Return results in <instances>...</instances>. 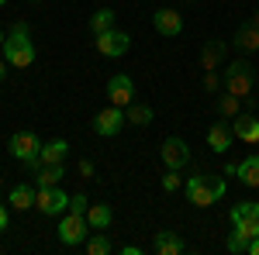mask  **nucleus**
<instances>
[{
	"label": "nucleus",
	"mask_w": 259,
	"mask_h": 255,
	"mask_svg": "<svg viewBox=\"0 0 259 255\" xmlns=\"http://www.w3.org/2000/svg\"><path fill=\"white\" fill-rule=\"evenodd\" d=\"M35 56L38 52H35V41H31V28L24 21H18L11 28L7 41H4V59H7V66H14V69H28L35 62Z\"/></svg>",
	"instance_id": "1"
},
{
	"label": "nucleus",
	"mask_w": 259,
	"mask_h": 255,
	"mask_svg": "<svg viewBox=\"0 0 259 255\" xmlns=\"http://www.w3.org/2000/svg\"><path fill=\"white\" fill-rule=\"evenodd\" d=\"M225 93H235L239 100L256 93V66L249 59L225 62Z\"/></svg>",
	"instance_id": "2"
},
{
	"label": "nucleus",
	"mask_w": 259,
	"mask_h": 255,
	"mask_svg": "<svg viewBox=\"0 0 259 255\" xmlns=\"http://www.w3.org/2000/svg\"><path fill=\"white\" fill-rule=\"evenodd\" d=\"M187 200L194 203V207H211V203H218L221 196H225V179L221 176H204V173H197V176L187 179Z\"/></svg>",
	"instance_id": "3"
},
{
	"label": "nucleus",
	"mask_w": 259,
	"mask_h": 255,
	"mask_svg": "<svg viewBox=\"0 0 259 255\" xmlns=\"http://www.w3.org/2000/svg\"><path fill=\"white\" fill-rule=\"evenodd\" d=\"M45 141H38L35 131H14L11 141H7V148H11V156L21 159L24 166H31V169H38V152Z\"/></svg>",
	"instance_id": "4"
},
{
	"label": "nucleus",
	"mask_w": 259,
	"mask_h": 255,
	"mask_svg": "<svg viewBox=\"0 0 259 255\" xmlns=\"http://www.w3.org/2000/svg\"><path fill=\"white\" fill-rule=\"evenodd\" d=\"M94 228H90V221H87V214H76V211H66L59 221V241L62 245H83L87 241V235H90Z\"/></svg>",
	"instance_id": "5"
},
{
	"label": "nucleus",
	"mask_w": 259,
	"mask_h": 255,
	"mask_svg": "<svg viewBox=\"0 0 259 255\" xmlns=\"http://www.w3.org/2000/svg\"><path fill=\"white\" fill-rule=\"evenodd\" d=\"M232 228L242 231L245 238H256L259 235V203L252 200H242L232 207Z\"/></svg>",
	"instance_id": "6"
},
{
	"label": "nucleus",
	"mask_w": 259,
	"mask_h": 255,
	"mask_svg": "<svg viewBox=\"0 0 259 255\" xmlns=\"http://www.w3.org/2000/svg\"><path fill=\"white\" fill-rule=\"evenodd\" d=\"M94 48H97L100 56H107V59H118V56H124L132 48V38L124 31H118V28H107V31L94 35Z\"/></svg>",
	"instance_id": "7"
},
{
	"label": "nucleus",
	"mask_w": 259,
	"mask_h": 255,
	"mask_svg": "<svg viewBox=\"0 0 259 255\" xmlns=\"http://www.w3.org/2000/svg\"><path fill=\"white\" fill-rule=\"evenodd\" d=\"M35 207H38L41 214H49V217L66 214V211H69V196H66V190H59V186H38Z\"/></svg>",
	"instance_id": "8"
},
{
	"label": "nucleus",
	"mask_w": 259,
	"mask_h": 255,
	"mask_svg": "<svg viewBox=\"0 0 259 255\" xmlns=\"http://www.w3.org/2000/svg\"><path fill=\"white\" fill-rule=\"evenodd\" d=\"M121 124H128V118H124V107H107V111H100L97 118H94V131H97L100 138H114L121 131Z\"/></svg>",
	"instance_id": "9"
},
{
	"label": "nucleus",
	"mask_w": 259,
	"mask_h": 255,
	"mask_svg": "<svg viewBox=\"0 0 259 255\" xmlns=\"http://www.w3.org/2000/svg\"><path fill=\"white\" fill-rule=\"evenodd\" d=\"M107 100H111L114 107H128V104L135 100V83H132V76L118 73V76L107 79Z\"/></svg>",
	"instance_id": "10"
},
{
	"label": "nucleus",
	"mask_w": 259,
	"mask_h": 255,
	"mask_svg": "<svg viewBox=\"0 0 259 255\" xmlns=\"http://www.w3.org/2000/svg\"><path fill=\"white\" fill-rule=\"evenodd\" d=\"M159 156H162V162H166V169H183V166L190 162V148H187L183 138H166Z\"/></svg>",
	"instance_id": "11"
},
{
	"label": "nucleus",
	"mask_w": 259,
	"mask_h": 255,
	"mask_svg": "<svg viewBox=\"0 0 259 255\" xmlns=\"http://www.w3.org/2000/svg\"><path fill=\"white\" fill-rule=\"evenodd\" d=\"M152 24H156V31H159V35L177 38L180 31H183V14H180V11H173V7H162V11H156Z\"/></svg>",
	"instance_id": "12"
},
{
	"label": "nucleus",
	"mask_w": 259,
	"mask_h": 255,
	"mask_svg": "<svg viewBox=\"0 0 259 255\" xmlns=\"http://www.w3.org/2000/svg\"><path fill=\"white\" fill-rule=\"evenodd\" d=\"M232 131H235V138H242L245 145H259V118H252V114L232 118Z\"/></svg>",
	"instance_id": "13"
},
{
	"label": "nucleus",
	"mask_w": 259,
	"mask_h": 255,
	"mask_svg": "<svg viewBox=\"0 0 259 255\" xmlns=\"http://www.w3.org/2000/svg\"><path fill=\"white\" fill-rule=\"evenodd\" d=\"M232 138H235V131H232L228 121H218V124L207 128V145H211V152H228V148H232Z\"/></svg>",
	"instance_id": "14"
},
{
	"label": "nucleus",
	"mask_w": 259,
	"mask_h": 255,
	"mask_svg": "<svg viewBox=\"0 0 259 255\" xmlns=\"http://www.w3.org/2000/svg\"><path fill=\"white\" fill-rule=\"evenodd\" d=\"M225 56H228V45L225 41H204V48H200V66L204 69H218V66H225Z\"/></svg>",
	"instance_id": "15"
},
{
	"label": "nucleus",
	"mask_w": 259,
	"mask_h": 255,
	"mask_svg": "<svg viewBox=\"0 0 259 255\" xmlns=\"http://www.w3.org/2000/svg\"><path fill=\"white\" fill-rule=\"evenodd\" d=\"M69 156V141H62V138H52V141H45L38 152V166H52V162H66Z\"/></svg>",
	"instance_id": "16"
},
{
	"label": "nucleus",
	"mask_w": 259,
	"mask_h": 255,
	"mask_svg": "<svg viewBox=\"0 0 259 255\" xmlns=\"http://www.w3.org/2000/svg\"><path fill=\"white\" fill-rule=\"evenodd\" d=\"M152 248H156L159 255H180V252H183V238H180L177 231H156Z\"/></svg>",
	"instance_id": "17"
},
{
	"label": "nucleus",
	"mask_w": 259,
	"mask_h": 255,
	"mask_svg": "<svg viewBox=\"0 0 259 255\" xmlns=\"http://www.w3.org/2000/svg\"><path fill=\"white\" fill-rule=\"evenodd\" d=\"M232 41L239 45L242 52H259V28L249 21V24H242L239 31H235V38H232Z\"/></svg>",
	"instance_id": "18"
},
{
	"label": "nucleus",
	"mask_w": 259,
	"mask_h": 255,
	"mask_svg": "<svg viewBox=\"0 0 259 255\" xmlns=\"http://www.w3.org/2000/svg\"><path fill=\"white\" fill-rule=\"evenodd\" d=\"M124 118H128V124H139V128H145V124H152L156 111H152L149 104H139V100H132V104L124 107Z\"/></svg>",
	"instance_id": "19"
},
{
	"label": "nucleus",
	"mask_w": 259,
	"mask_h": 255,
	"mask_svg": "<svg viewBox=\"0 0 259 255\" xmlns=\"http://www.w3.org/2000/svg\"><path fill=\"white\" fill-rule=\"evenodd\" d=\"M35 196H38V190H35V186L18 183V186L11 190V207H14V211H28V207H35Z\"/></svg>",
	"instance_id": "20"
},
{
	"label": "nucleus",
	"mask_w": 259,
	"mask_h": 255,
	"mask_svg": "<svg viewBox=\"0 0 259 255\" xmlns=\"http://www.w3.org/2000/svg\"><path fill=\"white\" fill-rule=\"evenodd\" d=\"M87 221H90V228H94V231H104V228H111L114 214H111V207H107V203H90V207H87Z\"/></svg>",
	"instance_id": "21"
},
{
	"label": "nucleus",
	"mask_w": 259,
	"mask_h": 255,
	"mask_svg": "<svg viewBox=\"0 0 259 255\" xmlns=\"http://www.w3.org/2000/svg\"><path fill=\"white\" fill-rule=\"evenodd\" d=\"M235 176L245 183V186H259V156H249L245 162H239V169H235Z\"/></svg>",
	"instance_id": "22"
},
{
	"label": "nucleus",
	"mask_w": 259,
	"mask_h": 255,
	"mask_svg": "<svg viewBox=\"0 0 259 255\" xmlns=\"http://www.w3.org/2000/svg\"><path fill=\"white\" fill-rule=\"evenodd\" d=\"M35 173H38V186H59V179L66 176L62 162H52V166H38Z\"/></svg>",
	"instance_id": "23"
},
{
	"label": "nucleus",
	"mask_w": 259,
	"mask_h": 255,
	"mask_svg": "<svg viewBox=\"0 0 259 255\" xmlns=\"http://www.w3.org/2000/svg\"><path fill=\"white\" fill-rule=\"evenodd\" d=\"M107 28H114V11H111V7L94 11V14H90V31L100 35V31H107Z\"/></svg>",
	"instance_id": "24"
},
{
	"label": "nucleus",
	"mask_w": 259,
	"mask_h": 255,
	"mask_svg": "<svg viewBox=\"0 0 259 255\" xmlns=\"http://www.w3.org/2000/svg\"><path fill=\"white\" fill-rule=\"evenodd\" d=\"M218 114H221V118H228V121L239 118V114H242V100L235 97V93H221V100H218Z\"/></svg>",
	"instance_id": "25"
},
{
	"label": "nucleus",
	"mask_w": 259,
	"mask_h": 255,
	"mask_svg": "<svg viewBox=\"0 0 259 255\" xmlns=\"http://www.w3.org/2000/svg\"><path fill=\"white\" fill-rule=\"evenodd\" d=\"M111 248H114V241H111L107 235H94V238H87V252H90V255H107Z\"/></svg>",
	"instance_id": "26"
},
{
	"label": "nucleus",
	"mask_w": 259,
	"mask_h": 255,
	"mask_svg": "<svg viewBox=\"0 0 259 255\" xmlns=\"http://www.w3.org/2000/svg\"><path fill=\"white\" fill-rule=\"evenodd\" d=\"M245 248H249V238L242 235V231H235V228H232V235H228V252L239 255V252H245Z\"/></svg>",
	"instance_id": "27"
},
{
	"label": "nucleus",
	"mask_w": 259,
	"mask_h": 255,
	"mask_svg": "<svg viewBox=\"0 0 259 255\" xmlns=\"http://www.w3.org/2000/svg\"><path fill=\"white\" fill-rule=\"evenodd\" d=\"M162 190H166V193H177V190H180V169H166V176H162Z\"/></svg>",
	"instance_id": "28"
},
{
	"label": "nucleus",
	"mask_w": 259,
	"mask_h": 255,
	"mask_svg": "<svg viewBox=\"0 0 259 255\" xmlns=\"http://www.w3.org/2000/svg\"><path fill=\"white\" fill-rule=\"evenodd\" d=\"M87 207H90L87 193H73V196H69V211H76V214H87Z\"/></svg>",
	"instance_id": "29"
},
{
	"label": "nucleus",
	"mask_w": 259,
	"mask_h": 255,
	"mask_svg": "<svg viewBox=\"0 0 259 255\" xmlns=\"http://www.w3.org/2000/svg\"><path fill=\"white\" fill-rule=\"evenodd\" d=\"M218 86H221L218 73H214V69H204V90H207V93H214Z\"/></svg>",
	"instance_id": "30"
},
{
	"label": "nucleus",
	"mask_w": 259,
	"mask_h": 255,
	"mask_svg": "<svg viewBox=\"0 0 259 255\" xmlns=\"http://www.w3.org/2000/svg\"><path fill=\"white\" fill-rule=\"evenodd\" d=\"M80 176L83 179H94V162H90V159H80Z\"/></svg>",
	"instance_id": "31"
},
{
	"label": "nucleus",
	"mask_w": 259,
	"mask_h": 255,
	"mask_svg": "<svg viewBox=\"0 0 259 255\" xmlns=\"http://www.w3.org/2000/svg\"><path fill=\"white\" fill-rule=\"evenodd\" d=\"M7 221H11V217H7V207L0 203V231H7Z\"/></svg>",
	"instance_id": "32"
},
{
	"label": "nucleus",
	"mask_w": 259,
	"mask_h": 255,
	"mask_svg": "<svg viewBox=\"0 0 259 255\" xmlns=\"http://www.w3.org/2000/svg\"><path fill=\"white\" fill-rule=\"evenodd\" d=\"M249 255H259V235L256 238H249V248H245Z\"/></svg>",
	"instance_id": "33"
},
{
	"label": "nucleus",
	"mask_w": 259,
	"mask_h": 255,
	"mask_svg": "<svg viewBox=\"0 0 259 255\" xmlns=\"http://www.w3.org/2000/svg\"><path fill=\"white\" fill-rule=\"evenodd\" d=\"M121 252H124V255H142V248H139V245H124Z\"/></svg>",
	"instance_id": "34"
},
{
	"label": "nucleus",
	"mask_w": 259,
	"mask_h": 255,
	"mask_svg": "<svg viewBox=\"0 0 259 255\" xmlns=\"http://www.w3.org/2000/svg\"><path fill=\"white\" fill-rule=\"evenodd\" d=\"M7 76V59H0V79Z\"/></svg>",
	"instance_id": "35"
},
{
	"label": "nucleus",
	"mask_w": 259,
	"mask_h": 255,
	"mask_svg": "<svg viewBox=\"0 0 259 255\" xmlns=\"http://www.w3.org/2000/svg\"><path fill=\"white\" fill-rule=\"evenodd\" d=\"M252 24H256V28H259V7H256V14H252Z\"/></svg>",
	"instance_id": "36"
},
{
	"label": "nucleus",
	"mask_w": 259,
	"mask_h": 255,
	"mask_svg": "<svg viewBox=\"0 0 259 255\" xmlns=\"http://www.w3.org/2000/svg\"><path fill=\"white\" fill-rule=\"evenodd\" d=\"M4 41H7V35H4V31H0V52H4Z\"/></svg>",
	"instance_id": "37"
},
{
	"label": "nucleus",
	"mask_w": 259,
	"mask_h": 255,
	"mask_svg": "<svg viewBox=\"0 0 259 255\" xmlns=\"http://www.w3.org/2000/svg\"><path fill=\"white\" fill-rule=\"evenodd\" d=\"M4 4H7V0H0V7H4Z\"/></svg>",
	"instance_id": "38"
},
{
	"label": "nucleus",
	"mask_w": 259,
	"mask_h": 255,
	"mask_svg": "<svg viewBox=\"0 0 259 255\" xmlns=\"http://www.w3.org/2000/svg\"><path fill=\"white\" fill-rule=\"evenodd\" d=\"M252 97H259V93H252Z\"/></svg>",
	"instance_id": "39"
}]
</instances>
